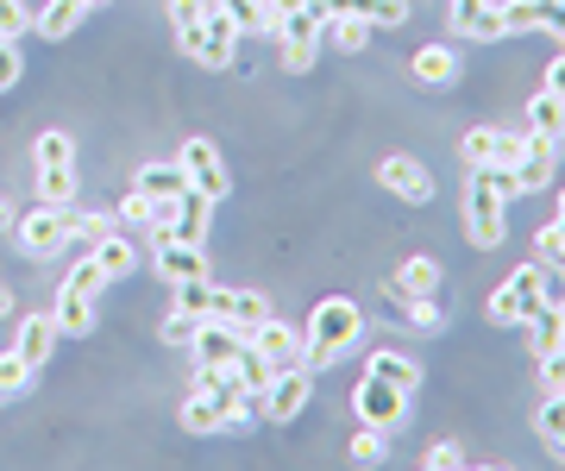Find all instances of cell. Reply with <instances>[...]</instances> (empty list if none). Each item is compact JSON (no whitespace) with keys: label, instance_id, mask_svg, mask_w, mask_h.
<instances>
[{"label":"cell","instance_id":"6","mask_svg":"<svg viewBox=\"0 0 565 471\" xmlns=\"http://www.w3.org/2000/svg\"><path fill=\"white\" fill-rule=\"evenodd\" d=\"M214 207H221V202H207L202 189H177L170 202L151 207V221H145V226H151V233H163V239H189V246H202Z\"/></svg>","mask_w":565,"mask_h":471},{"label":"cell","instance_id":"22","mask_svg":"<svg viewBox=\"0 0 565 471\" xmlns=\"http://www.w3.org/2000/svg\"><path fill=\"white\" fill-rule=\"evenodd\" d=\"M408 76L422 88H452L459 83V51H452V44H422V51L408 57Z\"/></svg>","mask_w":565,"mask_h":471},{"label":"cell","instance_id":"56","mask_svg":"<svg viewBox=\"0 0 565 471\" xmlns=\"http://www.w3.org/2000/svg\"><path fill=\"white\" fill-rule=\"evenodd\" d=\"M559 202H565V189H559Z\"/></svg>","mask_w":565,"mask_h":471},{"label":"cell","instance_id":"11","mask_svg":"<svg viewBox=\"0 0 565 471\" xmlns=\"http://www.w3.org/2000/svg\"><path fill=\"white\" fill-rule=\"evenodd\" d=\"M239 39H245V32H239L233 20H226L221 7H214V13H207V20L195 25V39L182 44V51H189L195 63H207V69H226V63L239 57Z\"/></svg>","mask_w":565,"mask_h":471},{"label":"cell","instance_id":"34","mask_svg":"<svg viewBox=\"0 0 565 471\" xmlns=\"http://www.w3.org/2000/svg\"><path fill=\"white\" fill-rule=\"evenodd\" d=\"M214 13V0H170V25H177V44L195 39V25Z\"/></svg>","mask_w":565,"mask_h":471},{"label":"cell","instance_id":"3","mask_svg":"<svg viewBox=\"0 0 565 471\" xmlns=\"http://www.w3.org/2000/svg\"><path fill=\"white\" fill-rule=\"evenodd\" d=\"M102 289H107V270H102V258L88 251V258H76L70 265V277L57 283V328L70 333V340H82V333H95V302H102Z\"/></svg>","mask_w":565,"mask_h":471},{"label":"cell","instance_id":"29","mask_svg":"<svg viewBox=\"0 0 565 471\" xmlns=\"http://www.w3.org/2000/svg\"><path fill=\"white\" fill-rule=\"evenodd\" d=\"M132 189H139L145 202H170V195H177V189H189V183H182L177 164H145L139 176H132Z\"/></svg>","mask_w":565,"mask_h":471},{"label":"cell","instance_id":"30","mask_svg":"<svg viewBox=\"0 0 565 471\" xmlns=\"http://www.w3.org/2000/svg\"><path fill=\"white\" fill-rule=\"evenodd\" d=\"M459 39H471V44H497V39H509V25H503V7L497 0H484L471 20L459 25Z\"/></svg>","mask_w":565,"mask_h":471},{"label":"cell","instance_id":"2","mask_svg":"<svg viewBox=\"0 0 565 471\" xmlns=\"http://www.w3.org/2000/svg\"><path fill=\"white\" fill-rule=\"evenodd\" d=\"M553 296H559V283H553V270H546V265H515L503 283L490 289L484 321H490V328H522L527 314H534V308H546Z\"/></svg>","mask_w":565,"mask_h":471},{"label":"cell","instance_id":"48","mask_svg":"<svg viewBox=\"0 0 565 471\" xmlns=\"http://www.w3.org/2000/svg\"><path fill=\"white\" fill-rule=\"evenodd\" d=\"M264 7H270V32H277V20H289L296 7H308V0H264Z\"/></svg>","mask_w":565,"mask_h":471},{"label":"cell","instance_id":"27","mask_svg":"<svg viewBox=\"0 0 565 471\" xmlns=\"http://www.w3.org/2000/svg\"><path fill=\"white\" fill-rule=\"evenodd\" d=\"M95 258H102V270H107V283H120V277H132V265H139V251L126 246L120 233L107 226L102 239H95Z\"/></svg>","mask_w":565,"mask_h":471},{"label":"cell","instance_id":"39","mask_svg":"<svg viewBox=\"0 0 565 471\" xmlns=\"http://www.w3.org/2000/svg\"><path fill=\"white\" fill-rule=\"evenodd\" d=\"M384 452H390L384 428H364L359 440H352V459H359V465H377V459H384Z\"/></svg>","mask_w":565,"mask_h":471},{"label":"cell","instance_id":"54","mask_svg":"<svg viewBox=\"0 0 565 471\" xmlns=\"http://www.w3.org/2000/svg\"><path fill=\"white\" fill-rule=\"evenodd\" d=\"M82 7H88V13H95V7H107V0H82Z\"/></svg>","mask_w":565,"mask_h":471},{"label":"cell","instance_id":"45","mask_svg":"<svg viewBox=\"0 0 565 471\" xmlns=\"http://www.w3.org/2000/svg\"><path fill=\"white\" fill-rule=\"evenodd\" d=\"M151 207H158V202H145V195H139V189H126V202H120V221H151Z\"/></svg>","mask_w":565,"mask_h":471},{"label":"cell","instance_id":"12","mask_svg":"<svg viewBox=\"0 0 565 471\" xmlns=\"http://www.w3.org/2000/svg\"><path fill=\"white\" fill-rule=\"evenodd\" d=\"M177 170H182V183L202 189L207 202H226V189H233V183H226L221 151H214L207 139H189V144H182V151H177Z\"/></svg>","mask_w":565,"mask_h":471},{"label":"cell","instance_id":"50","mask_svg":"<svg viewBox=\"0 0 565 471\" xmlns=\"http://www.w3.org/2000/svg\"><path fill=\"white\" fill-rule=\"evenodd\" d=\"M478 7H484V0H452V32H459V25L471 20V13H478Z\"/></svg>","mask_w":565,"mask_h":471},{"label":"cell","instance_id":"1","mask_svg":"<svg viewBox=\"0 0 565 471\" xmlns=\"http://www.w3.org/2000/svg\"><path fill=\"white\" fill-rule=\"evenodd\" d=\"M359 340H364V308L352 302V296H327V302H315V314L302 321V365L308 371L340 365Z\"/></svg>","mask_w":565,"mask_h":471},{"label":"cell","instance_id":"43","mask_svg":"<svg viewBox=\"0 0 565 471\" xmlns=\"http://www.w3.org/2000/svg\"><path fill=\"white\" fill-rule=\"evenodd\" d=\"M20 69H25V63H20V39H0V88L20 83Z\"/></svg>","mask_w":565,"mask_h":471},{"label":"cell","instance_id":"31","mask_svg":"<svg viewBox=\"0 0 565 471\" xmlns=\"http://www.w3.org/2000/svg\"><path fill=\"white\" fill-rule=\"evenodd\" d=\"M207 302H214V283H170V308L177 314H189V321H207Z\"/></svg>","mask_w":565,"mask_h":471},{"label":"cell","instance_id":"7","mask_svg":"<svg viewBox=\"0 0 565 471\" xmlns=\"http://www.w3.org/2000/svg\"><path fill=\"white\" fill-rule=\"evenodd\" d=\"M13 239H20L25 258H57V251L76 239V214H70V207L39 202L32 214H13Z\"/></svg>","mask_w":565,"mask_h":471},{"label":"cell","instance_id":"46","mask_svg":"<svg viewBox=\"0 0 565 471\" xmlns=\"http://www.w3.org/2000/svg\"><path fill=\"white\" fill-rule=\"evenodd\" d=\"M541 32H553V39L565 44V0H546V13H541Z\"/></svg>","mask_w":565,"mask_h":471},{"label":"cell","instance_id":"55","mask_svg":"<svg viewBox=\"0 0 565 471\" xmlns=\"http://www.w3.org/2000/svg\"><path fill=\"white\" fill-rule=\"evenodd\" d=\"M553 226H559V233H565V202H559V221H553Z\"/></svg>","mask_w":565,"mask_h":471},{"label":"cell","instance_id":"21","mask_svg":"<svg viewBox=\"0 0 565 471\" xmlns=\"http://www.w3.org/2000/svg\"><path fill=\"white\" fill-rule=\"evenodd\" d=\"M57 340H63L57 314H25V321H20V346H13V352H20L32 371H44V365H51V352H57Z\"/></svg>","mask_w":565,"mask_h":471},{"label":"cell","instance_id":"53","mask_svg":"<svg viewBox=\"0 0 565 471\" xmlns=\"http://www.w3.org/2000/svg\"><path fill=\"white\" fill-rule=\"evenodd\" d=\"M0 314H13V296H7V289H0Z\"/></svg>","mask_w":565,"mask_h":471},{"label":"cell","instance_id":"32","mask_svg":"<svg viewBox=\"0 0 565 471\" xmlns=\"http://www.w3.org/2000/svg\"><path fill=\"white\" fill-rule=\"evenodd\" d=\"M214 7H221L239 32H270V7H264V0H214Z\"/></svg>","mask_w":565,"mask_h":471},{"label":"cell","instance_id":"52","mask_svg":"<svg viewBox=\"0 0 565 471\" xmlns=\"http://www.w3.org/2000/svg\"><path fill=\"white\" fill-rule=\"evenodd\" d=\"M553 314H559V328H565V289H559V296H553Z\"/></svg>","mask_w":565,"mask_h":471},{"label":"cell","instance_id":"28","mask_svg":"<svg viewBox=\"0 0 565 471\" xmlns=\"http://www.w3.org/2000/svg\"><path fill=\"white\" fill-rule=\"evenodd\" d=\"M527 126L546 132V139H559V132H565V95H553V88L527 95Z\"/></svg>","mask_w":565,"mask_h":471},{"label":"cell","instance_id":"17","mask_svg":"<svg viewBox=\"0 0 565 471\" xmlns=\"http://www.w3.org/2000/svg\"><path fill=\"white\" fill-rule=\"evenodd\" d=\"M207 321H226V328H245L258 333L264 321H270V302H264L258 289H214V302H207Z\"/></svg>","mask_w":565,"mask_h":471},{"label":"cell","instance_id":"44","mask_svg":"<svg viewBox=\"0 0 565 471\" xmlns=\"http://www.w3.org/2000/svg\"><path fill=\"white\" fill-rule=\"evenodd\" d=\"M459 465H465V452L452 447V440H440V447L427 452V471H459Z\"/></svg>","mask_w":565,"mask_h":471},{"label":"cell","instance_id":"35","mask_svg":"<svg viewBox=\"0 0 565 471\" xmlns=\"http://www.w3.org/2000/svg\"><path fill=\"white\" fill-rule=\"evenodd\" d=\"M233 371H239V384L252 389V396H264V384L277 377V371H270V365L258 358V346H245V352H239V365H233Z\"/></svg>","mask_w":565,"mask_h":471},{"label":"cell","instance_id":"36","mask_svg":"<svg viewBox=\"0 0 565 471\" xmlns=\"http://www.w3.org/2000/svg\"><path fill=\"white\" fill-rule=\"evenodd\" d=\"M403 308H408V321H415L422 333H440V328H446V308H440V296H422V302H403Z\"/></svg>","mask_w":565,"mask_h":471},{"label":"cell","instance_id":"20","mask_svg":"<svg viewBox=\"0 0 565 471\" xmlns=\"http://www.w3.org/2000/svg\"><path fill=\"white\" fill-rule=\"evenodd\" d=\"M327 20H364V25H384V32H396V25L408 20V0H321Z\"/></svg>","mask_w":565,"mask_h":471},{"label":"cell","instance_id":"14","mask_svg":"<svg viewBox=\"0 0 565 471\" xmlns=\"http://www.w3.org/2000/svg\"><path fill=\"white\" fill-rule=\"evenodd\" d=\"M515 151H522V132H503V126H471L459 139L465 170H490V164L515 170Z\"/></svg>","mask_w":565,"mask_h":471},{"label":"cell","instance_id":"13","mask_svg":"<svg viewBox=\"0 0 565 471\" xmlns=\"http://www.w3.org/2000/svg\"><path fill=\"white\" fill-rule=\"evenodd\" d=\"M553 176H559V139L527 126L522 151H515V183H522V195H534V189H553Z\"/></svg>","mask_w":565,"mask_h":471},{"label":"cell","instance_id":"40","mask_svg":"<svg viewBox=\"0 0 565 471\" xmlns=\"http://www.w3.org/2000/svg\"><path fill=\"white\" fill-rule=\"evenodd\" d=\"M195 328H202V321H189V314H177V308H170V314H163V346H189V340H195Z\"/></svg>","mask_w":565,"mask_h":471},{"label":"cell","instance_id":"16","mask_svg":"<svg viewBox=\"0 0 565 471\" xmlns=\"http://www.w3.org/2000/svg\"><path fill=\"white\" fill-rule=\"evenodd\" d=\"M151 265H158L163 283H202L207 277V251L189 246V239H163V233H151Z\"/></svg>","mask_w":565,"mask_h":471},{"label":"cell","instance_id":"19","mask_svg":"<svg viewBox=\"0 0 565 471\" xmlns=\"http://www.w3.org/2000/svg\"><path fill=\"white\" fill-rule=\"evenodd\" d=\"M252 346H258V358L270 371H289V365H302V328H289V321H264L258 333H252Z\"/></svg>","mask_w":565,"mask_h":471},{"label":"cell","instance_id":"23","mask_svg":"<svg viewBox=\"0 0 565 471\" xmlns=\"http://www.w3.org/2000/svg\"><path fill=\"white\" fill-rule=\"evenodd\" d=\"M390 296H396V302H422V296H440V265H434V258H403V265H396V277H390Z\"/></svg>","mask_w":565,"mask_h":471},{"label":"cell","instance_id":"51","mask_svg":"<svg viewBox=\"0 0 565 471\" xmlns=\"http://www.w3.org/2000/svg\"><path fill=\"white\" fill-rule=\"evenodd\" d=\"M0 233H13V207L0 202Z\"/></svg>","mask_w":565,"mask_h":471},{"label":"cell","instance_id":"47","mask_svg":"<svg viewBox=\"0 0 565 471\" xmlns=\"http://www.w3.org/2000/svg\"><path fill=\"white\" fill-rule=\"evenodd\" d=\"M107 233V214H76V239H102Z\"/></svg>","mask_w":565,"mask_h":471},{"label":"cell","instance_id":"37","mask_svg":"<svg viewBox=\"0 0 565 471\" xmlns=\"http://www.w3.org/2000/svg\"><path fill=\"white\" fill-rule=\"evenodd\" d=\"M534 239H541V265L553 270V277H565V233L559 226H541Z\"/></svg>","mask_w":565,"mask_h":471},{"label":"cell","instance_id":"15","mask_svg":"<svg viewBox=\"0 0 565 471\" xmlns=\"http://www.w3.org/2000/svg\"><path fill=\"white\" fill-rule=\"evenodd\" d=\"M377 183H384L396 202H408V207L434 202V176H427V164H422V158H408V151H396V158L377 164Z\"/></svg>","mask_w":565,"mask_h":471},{"label":"cell","instance_id":"25","mask_svg":"<svg viewBox=\"0 0 565 471\" xmlns=\"http://www.w3.org/2000/svg\"><path fill=\"white\" fill-rule=\"evenodd\" d=\"M534 433H541V447L565 465V396H546L541 409H534Z\"/></svg>","mask_w":565,"mask_h":471},{"label":"cell","instance_id":"5","mask_svg":"<svg viewBox=\"0 0 565 471\" xmlns=\"http://www.w3.org/2000/svg\"><path fill=\"white\" fill-rule=\"evenodd\" d=\"M32 164H39V202L51 207L76 202V144H70V132H39Z\"/></svg>","mask_w":565,"mask_h":471},{"label":"cell","instance_id":"9","mask_svg":"<svg viewBox=\"0 0 565 471\" xmlns=\"http://www.w3.org/2000/svg\"><path fill=\"white\" fill-rule=\"evenodd\" d=\"M408 396H415V389L390 384V377H377V371H364V377H359V389H352V409H359V421H364V428H384V433H396V428L408 421Z\"/></svg>","mask_w":565,"mask_h":471},{"label":"cell","instance_id":"33","mask_svg":"<svg viewBox=\"0 0 565 471\" xmlns=\"http://www.w3.org/2000/svg\"><path fill=\"white\" fill-rule=\"evenodd\" d=\"M32 377H39V371L25 365L20 352H0V403H7V396H25V389H32Z\"/></svg>","mask_w":565,"mask_h":471},{"label":"cell","instance_id":"42","mask_svg":"<svg viewBox=\"0 0 565 471\" xmlns=\"http://www.w3.org/2000/svg\"><path fill=\"white\" fill-rule=\"evenodd\" d=\"M541 384H546V396H565V346L541 358Z\"/></svg>","mask_w":565,"mask_h":471},{"label":"cell","instance_id":"24","mask_svg":"<svg viewBox=\"0 0 565 471\" xmlns=\"http://www.w3.org/2000/svg\"><path fill=\"white\" fill-rule=\"evenodd\" d=\"M82 20H88V7H82V0H44V7H39V20H32V25H39V32H44L51 44H63Z\"/></svg>","mask_w":565,"mask_h":471},{"label":"cell","instance_id":"26","mask_svg":"<svg viewBox=\"0 0 565 471\" xmlns=\"http://www.w3.org/2000/svg\"><path fill=\"white\" fill-rule=\"evenodd\" d=\"M364 371H377V377H390V384H403V389L422 384V365H415L408 352H396V346H377L371 358H364Z\"/></svg>","mask_w":565,"mask_h":471},{"label":"cell","instance_id":"18","mask_svg":"<svg viewBox=\"0 0 565 471\" xmlns=\"http://www.w3.org/2000/svg\"><path fill=\"white\" fill-rule=\"evenodd\" d=\"M189 346H195V365H221V371H233V365H239V352L252 346V333H245V328H226V321H202Z\"/></svg>","mask_w":565,"mask_h":471},{"label":"cell","instance_id":"8","mask_svg":"<svg viewBox=\"0 0 565 471\" xmlns=\"http://www.w3.org/2000/svg\"><path fill=\"white\" fill-rule=\"evenodd\" d=\"M321 0H308V7H296L289 20H277V57L289 76H302V69H315V57H321Z\"/></svg>","mask_w":565,"mask_h":471},{"label":"cell","instance_id":"38","mask_svg":"<svg viewBox=\"0 0 565 471\" xmlns=\"http://www.w3.org/2000/svg\"><path fill=\"white\" fill-rule=\"evenodd\" d=\"M327 32H333L340 51H364V44H371V25L364 20H327Z\"/></svg>","mask_w":565,"mask_h":471},{"label":"cell","instance_id":"41","mask_svg":"<svg viewBox=\"0 0 565 471\" xmlns=\"http://www.w3.org/2000/svg\"><path fill=\"white\" fill-rule=\"evenodd\" d=\"M25 25H32V13H25V0H0V39H20Z\"/></svg>","mask_w":565,"mask_h":471},{"label":"cell","instance_id":"10","mask_svg":"<svg viewBox=\"0 0 565 471\" xmlns=\"http://www.w3.org/2000/svg\"><path fill=\"white\" fill-rule=\"evenodd\" d=\"M308 403H315V371L308 365H289L264 384V421H270V428H289Z\"/></svg>","mask_w":565,"mask_h":471},{"label":"cell","instance_id":"49","mask_svg":"<svg viewBox=\"0 0 565 471\" xmlns=\"http://www.w3.org/2000/svg\"><path fill=\"white\" fill-rule=\"evenodd\" d=\"M546 88H553V95H565V51L546 63Z\"/></svg>","mask_w":565,"mask_h":471},{"label":"cell","instance_id":"4","mask_svg":"<svg viewBox=\"0 0 565 471\" xmlns=\"http://www.w3.org/2000/svg\"><path fill=\"white\" fill-rule=\"evenodd\" d=\"M509 233V195L497 189L490 170H471V183H465V239L478 251H497Z\"/></svg>","mask_w":565,"mask_h":471}]
</instances>
